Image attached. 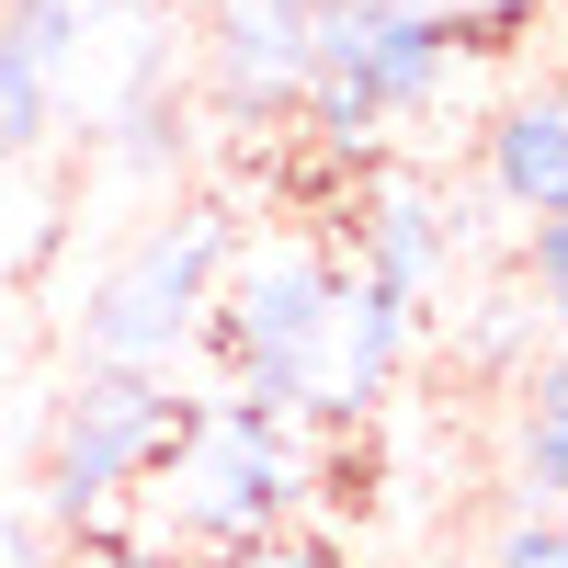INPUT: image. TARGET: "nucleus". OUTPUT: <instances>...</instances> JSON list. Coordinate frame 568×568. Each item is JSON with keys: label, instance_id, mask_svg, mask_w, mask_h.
I'll list each match as a JSON object with an SVG mask.
<instances>
[{"label": "nucleus", "instance_id": "4468645a", "mask_svg": "<svg viewBox=\"0 0 568 568\" xmlns=\"http://www.w3.org/2000/svg\"><path fill=\"white\" fill-rule=\"evenodd\" d=\"M478 568H568V511H511Z\"/></svg>", "mask_w": 568, "mask_h": 568}, {"label": "nucleus", "instance_id": "1a4fd4ad", "mask_svg": "<svg viewBox=\"0 0 568 568\" xmlns=\"http://www.w3.org/2000/svg\"><path fill=\"white\" fill-rule=\"evenodd\" d=\"M353 251H364V284H387V296L420 307V296L444 284V251H455L444 194H433V182H409V171H387V182L353 205Z\"/></svg>", "mask_w": 568, "mask_h": 568}, {"label": "nucleus", "instance_id": "423d86ee", "mask_svg": "<svg viewBox=\"0 0 568 568\" xmlns=\"http://www.w3.org/2000/svg\"><path fill=\"white\" fill-rule=\"evenodd\" d=\"M409 329H420V307L409 296H387V284H364V273H342V307H329V342H318V387H307V409H375L398 387V364H409Z\"/></svg>", "mask_w": 568, "mask_h": 568}, {"label": "nucleus", "instance_id": "dca6fc26", "mask_svg": "<svg viewBox=\"0 0 568 568\" xmlns=\"http://www.w3.org/2000/svg\"><path fill=\"white\" fill-rule=\"evenodd\" d=\"M69 568H182V557H171V546H136V535L103 524V535H80V546H69Z\"/></svg>", "mask_w": 568, "mask_h": 568}, {"label": "nucleus", "instance_id": "7ed1b4c3", "mask_svg": "<svg viewBox=\"0 0 568 568\" xmlns=\"http://www.w3.org/2000/svg\"><path fill=\"white\" fill-rule=\"evenodd\" d=\"M296 489H307V466H296V444H284V420H251L227 398L182 420V444L160 455V478H149V500L171 511V535L216 546V557L273 546L284 524H296Z\"/></svg>", "mask_w": 568, "mask_h": 568}, {"label": "nucleus", "instance_id": "0eeeda50", "mask_svg": "<svg viewBox=\"0 0 568 568\" xmlns=\"http://www.w3.org/2000/svg\"><path fill=\"white\" fill-rule=\"evenodd\" d=\"M478 171L511 216H568V80H535L511 91L478 136Z\"/></svg>", "mask_w": 568, "mask_h": 568}, {"label": "nucleus", "instance_id": "f8f14e48", "mask_svg": "<svg viewBox=\"0 0 568 568\" xmlns=\"http://www.w3.org/2000/svg\"><path fill=\"white\" fill-rule=\"evenodd\" d=\"M114 160H125V171H171V160H182V103L160 91V69H136L125 114H114Z\"/></svg>", "mask_w": 568, "mask_h": 568}, {"label": "nucleus", "instance_id": "39448f33", "mask_svg": "<svg viewBox=\"0 0 568 568\" xmlns=\"http://www.w3.org/2000/svg\"><path fill=\"white\" fill-rule=\"evenodd\" d=\"M205 80H216V114L284 125V114L307 103V80H318V58H307V0H227Z\"/></svg>", "mask_w": 568, "mask_h": 568}, {"label": "nucleus", "instance_id": "f3484780", "mask_svg": "<svg viewBox=\"0 0 568 568\" xmlns=\"http://www.w3.org/2000/svg\"><path fill=\"white\" fill-rule=\"evenodd\" d=\"M227 568H342V557H318V546H296V535H273V546H240Z\"/></svg>", "mask_w": 568, "mask_h": 568}, {"label": "nucleus", "instance_id": "f257e3e1", "mask_svg": "<svg viewBox=\"0 0 568 568\" xmlns=\"http://www.w3.org/2000/svg\"><path fill=\"white\" fill-rule=\"evenodd\" d=\"M329 307H342V262H329L318 240H296V227L240 240V262H227V284H216V318H205L216 342H227V364H240L227 409H251V420H296L307 387H318Z\"/></svg>", "mask_w": 568, "mask_h": 568}, {"label": "nucleus", "instance_id": "6e6552de", "mask_svg": "<svg viewBox=\"0 0 568 568\" xmlns=\"http://www.w3.org/2000/svg\"><path fill=\"white\" fill-rule=\"evenodd\" d=\"M444 80H455V12H433V0H387V23H375V34H364V58L342 69V91H364L375 125L433 114V103H444Z\"/></svg>", "mask_w": 568, "mask_h": 568}, {"label": "nucleus", "instance_id": "2eb2a0df", "mask_svg": "<svg viewBox=\"0 0 568 568\" xmlns=\"http://www.w3.org/2000/svg\"><path fill=\"white\" fill-rule=\"evenodd\" d=\"M524 273H535V307L557 318V342H568V216H535V240H524Z\"/></svg>", "mask_w": 568, "mask_h": 568}, {"label": "nucleus", "instance_id": "f03ea898", "mask_svg": "<svg viewBox=\"0 0 568 568\" xmlns=\"http://www.w3.org/2000/svg\"><path fill=\"white\" fill-rule=\"evenodd\" d=\"M240 262V216L227 205H182L149 240H125V262L91 284L80 307V364H125V375H171V353L216 318V284Z\"/></svg>", "mask_w": 568, "mask_h": 568}, {"label": "nucleus", "instance_id": "9b49d317", "mask_svg": "<svg viewBox=\"0 0 568 568\" xmlns=\"http://www.w3.org/2000/svg\"><path fill=\"white\" fill-rule=\"evenodd\" d=\"M91 34V0H0V58H23L34 80H69Z\"/></svg>", "mask_w": 568, "mask_h": 568}, {"label": "nucleus", "instance_id": "9d476101", "mask_svg": "<svg viewBox=\"0 0 568 568\" xmlns=\"http://www.w3.org/2000/svg\"><path fill=\"white\" fill-rule=\"evenodd\" d=\"M511 478H524V511H568V364H546L535 387H524Z\"/></svg>", "mask_w": 568, "mask_h": 568}, {"label": "nucleus", "instance_id": "ddd939ff", "mask_svg": "<svg viewBox=\"0 0 568 568\" xmlns=\"http://www.w3.org/2000/svg\"><path fill=\"white\" fill-rule=\"evenodd\" d=\"M58 125V80H34L23 58H0V171H23Z\"/></svg>", "mask_w": 568, "mask_h": 568}, {"label": "nucleus", "instance_id": "20e7f679", "mask_svg": "<svg viewBox=\"0 0 568 568\" xmlns=\"http://www.w3.org/2000/svg\"><path fill=\"white\" fill-rule=\"evenodd\" d=\"M182 409L171 375H125V364H80L69 398H58V433H45V511L69 535H103L125 489L160 478V455L182 444Z\"/></svg>", "mask_w": 568, "mask_h": 568}]
</instances>
